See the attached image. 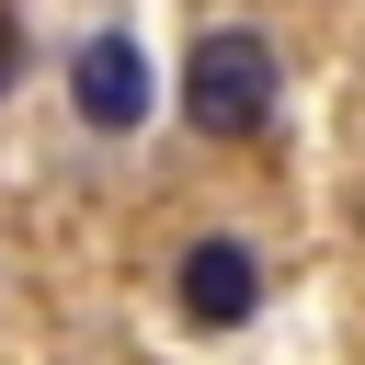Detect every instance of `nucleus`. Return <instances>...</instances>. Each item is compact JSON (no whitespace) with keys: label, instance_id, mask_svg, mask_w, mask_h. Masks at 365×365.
Here are the masks:
<instances>
[{"label":"nucleus","instance_id":"obj_1","mask_svg":"<svg viewBox=\"0 0 365 365\" xmlns=\"http://www.w3.org/2000/svg\"><path fill=\"white\" fill-rule=\"evenodd\" d=\"M182 125L194 137H262L274 125V46L251 23H217L182 57Z\"/></svg>","mask_w":365,"mask_h":365},{"label":"nucleus","instance_id":"obj_2","mask_svg":"<svg viewBox=\"0 0 365 365\" xmlns=\"http://www.w3.org/2000/svg\"><path fill=\"white\" fill-rule=\"evenodd\" d=\"M171 308H182L194 331H240V319L262 308V251H251V240H194V251L171 262Z\"/></svg>","mask_w":365,"mask_h":365},{"label":"nucleus","instance_id":"obj_3","mask_svg":"<svg viewBox=\"0 0 365 365\" xmlns=\"http://www.w3.org/2000/svg\"><path fill=\"white\" fill-rule=\"evenodd\" d=\"M148 57H137V34H91L80 57H68V103H80V125H103V137H125V125H148Z\"/></svg>","mask_w":365,"mask_h":365}]
</instances>
